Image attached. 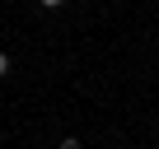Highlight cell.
Returning <instances> with one entry per match:
<instances>
[{
    "mask_svg": "<svg viewBox=\"0 0 159 149\" xmlns=\"http://www.w3.org/2000/svg\"><path fill=\"white\" fill-rule=\"evenodd\" d=\"M154 144H159V130H154Z\"/></svg>",
    "mask_w": 159,
    "mask_h": 149,
    "instance_id": "4",
    "label": "cell"
},
{
    "mask_svg": "<svg viewBox=\"0 0 159 149\" xmlns=\"http://www.w3.org/2000/svg\"><path fill=\"white\" fill-rule=\"evenodd\" d=\"M10 74V51H0V79Z\"/></svg>",
    "mask_w": 159,
    "mask_h": 149,
    "instance_id": "1",
    "label": "cell"
},
{
    "mask_svg": "<svg viewBox=\"0 0 159 149\" xmlns=\"http://www.w3.org/2000/svg\"><path fill=\"white\" fill-rule=\"evenodd\" d=\"M61 149H80V140H75V135H66V140H61Z\"/></svg>",
    "mask_w": 159,
    "mask_h": 149,
    "instance_id": "3",
    "label": "cell"
},
{
    "mask_svg": "<svg viewBox=\"0 0 159 149\" xmlns=\"http://www.w3.org/2000/svg\"><path fill=\"white\" fill-rule=\"evenodd\" d=\"M38 5H42V10H61V5H66V0H38Z\"/></svg>",
    "mask_w": 159,
    "mask_h": 149,
    "instance_id": "2",
    "label": "cell"
}]
</instances>
